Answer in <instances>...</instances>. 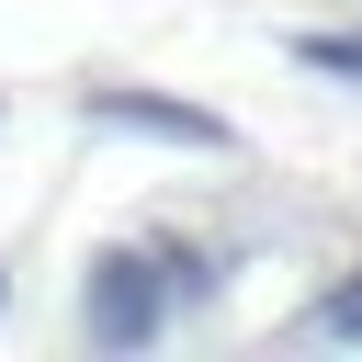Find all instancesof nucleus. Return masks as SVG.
<instances>
[{"label":"nucleus","mask_w":362,"mask_h":362,"mask_svg":"<svg viewBox=\"0 0 362 362\" xmlns=\"http://www.w3.org/2000/svg\"><path fill=\"white\" fill-rule=\"evenodd\" d=\"M158 317H170V272H158V249H113V260H90V339H102V351H147Z\"/></svg>","instance_id":"nucleus-1"},{"label":"nucleus","mask_w":362,"mask_h":362,"mask_svg":"<svg viewBox=\"0 0 362 362\" xmlns=\"http://www.w3.org/2000/svg\"><path fill=\"white\" fill-rule=\"evenodd\" d=\"M90 124H124V136H158V147H204L226 158V113H192V102H158V90H90Z\"/></svg>","instance_id":"nucleus-2"},{"label":"nucleus","mask_w":362,"mask_h":362,"mask_svg":"<svg viewBox=\"0 0 362 362\" xmlns=\"http://www.w3.org/2000/svg\"><path fill=\"white\" fill-rule=\"evenodd\" d=\"M294 57H305L317 79H362V34H305Z\"/></svg>","instance_id":"nucleus-3"},{"label":"nucleus","mask_w":362,"mask_h":362,"mask_svg":"<svg viewBox=\"0 0 362 362\" xmlns=\"http://www.w3.org/2000/svg\"><path fill=\"white\" fill-rule=\"evenodd\" d=\"M317 339H362V272H351V283L317 305Z\"/></svg>","instance_id":"nucleus-4"}]
</instances>
